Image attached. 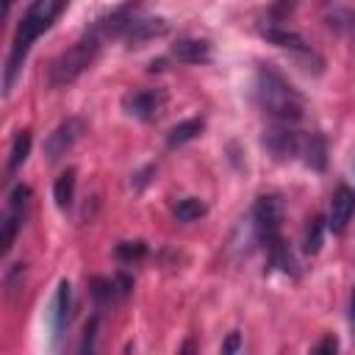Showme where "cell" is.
<instances>
[{
    "mask_svg": "<svg viewBox=\"0 0 355 355\" xmlns=\"http://www.w3.org/2000/svg\"><path fill=\"white\" fill-rule=\"evenodd\" d=\"M252 97L258 103V108L272 119V122H283V125H294L302 119L305 114V97L300 94V89H294L288 83V78L272 67V64H261L255 69V80H252Z\"/></svg>",
    "mask_w": 355,
    "mask_h": 355,
    "instance_id": "cell-1",
    "label": "cell"
},
{
    "mask_svg": "<svg viewBox=\"0 0 355 355\" xmlns=\"http://www.w3.org/2000/svg\"><path fill=\"white\" fill-rule=\"evenodd\" d=\"M69 0H31L28 11L22 14L19 25H17V33L11 39V50H8V61H6V80H3V89L6 94L11 92L22 64H25V55L31 50V44L58 19V14L67 8Z\"/></svg>",
    "mask_w": 355,
    "mask_h": 355,
    "instance_id": "cell-2",
    "label": "cell"
},
{
    "mask_svg": "<svg viewBox=\"0 0 355 355\" xmlns=\"http://www.w3.org/2000/svg\"><path fill=\"white\" fill-rule=\"evenodd\" d=\"M280 225H283V202L277 194H263L255 200L252 214H250V230L252 239L266 250L269 261L275 266H280L283 272H294V258L280 236Z\"/></svg>",
    "mask_w": 355,
    "mask_h": 355,
    "instance_id": "cell-3",
    "label": "cell"
},
{
    "mask_svg": "<svg viewBox=\"0 0 355 355\" xmlns=\"http://www.w3.org/2000/svg\"><path fill=\"white\" fill-rule=\"evenodd\" d=\"M103 44H105V42L89 28L72 47H67L64 53H58V55L50 61V67H47V83H50L53 89H64V86L75 83V80L94 64V58H97V53H100Z\"/></svg>",
    "mask_w": 355,
    "mask_h": 355,
    "instance_id": "cell-4",
    "label": "cell"
},
{
    "mask_svg": "<svg viewBox=\"0 0 355 355\" xmlns=\"http://www.w3.org/2000/svg\"><path fill=\"white\" fill-rule=\"evenodd\" d=\"M305 141H308V133H300L294 125H283V122H272V128L263 133V147L275 161L302 158Z\"/></svg>",
    "mask_w": 355,
    "mask_h": 355,
    "instance_id": "cell-5",
    "label": "cell"
},
{
    "mask_svg": "<svg viewBox=\"0 0 355 355\" xmlns=\"http://www.w3.org/2000/svg\"><path fill=\"white\" fill-rule=\"evenodd\" d=\"M83 130H86V122L78 119V116H67L64 122H58L53 128V133L44 139V158H47V164H58L80 141Z\"/></svg>",
    "mask_w": 355,
    "mask_h": 355,
    "instance_id": "cell-6",
    "label": "cell"
},
{
    "mask_svg": "<svg viewBox=\"0 0 355 355\" xmlns=\"http://www.w3.org/2000/svg\"><path fill=\"white\" fill-rule=\"evenodd\" d=\"M28 202H31V189L25 183L14 186L11 197H8V211L3 216V233H0V252L6 255L17 239V230L22 227L25 222V214H28Z\"/></svg>",
    "mask_w": 355,
    "mask_h": 355,
    "instance_id": "cell-7",
    "label": "cell"
},
{
    "mask_svg": "<svg viewBox=\"0 0 355 355\" xmlns=\"http://www.w3.org/2000/svg\"><path fill=\"white\" fill-rule=\"evenodd\" d=\"M166 103V94L161 89H133L122 97V108L128 116H136L141 122H153Z\"/></svg>",
    "mask_w": 355,
    "mask_h": 355,
    "instance_id": "cell-8",
    "label": "cell"
},
{
    "mask_svg": "<svg viewBox=\"0 0 355 355\" xmlns=\"http://www.w3.org/2000/svg\"><path fill=\"white\" fill-rule=\"evenodd\" d=\"M355 216V189L341 183L333 197H330V211H327V230L333 233H344L349 219Z\"/></svg>",
    "mask_w": 355,
    "mask_h": 355,
    "instance_id": "cell-9",
    "label": "cell"
},
{
    "mask_svg": "<svg viewBox=\"0 0 355 355\" xmlns=\"http://www.w3.org/2000/svg\"><path fill=\"white\" fill-rule=\"evenodd\" d=\"M69 311H72V286L69 280H61L55 294H53V302H50V313H47V322H50V336L53 341H58L69 324Z\"/></svg>",
    "mask_w": 355,
    "mask_h": 355,
    "instance_id": "cell-10",
    "label": "cell"
},
{
    "mask_svg": "<svg viewBox=\"0 0 355 355\" xmlns=\"http://www.w3.org/2000/svg\"><path fill=\"white\" fill-rule=\"evenodd\" d=\"M130 286H133V280H130L128 275L94 277V280L89 283V291H92V297H94L97 305H108V302H116V300L128 297V294H130Z\"/></svg>",
    "mask_w": 355,
    "mask_h": 355,
    "instance_id": "cell-11",
    "label": "cell"
},
{
    "mask_svg": "<svg viewBox=\"0 0 355 355\" xmlns=\"http://www.w3.org/2000/svg\"><path fill=\"white\" fill-rule=\"evenodd\" d=\"M166 31H169V25H166V19H161V17H136L133 25L128 28V33H125L122 39L128 42V47H141L144 42L158 39V36H164Z\"/></svg>",
    "mask_w": 355,
    "mask_h": 355,
    "instance_id": "cell-12",
    "label": "cell"
},
{
    "mask_svg": "<svg viewBox=\"0 0 355 355\" xmlns=\"http://www.w3.org/2000/svg\"><path fill=\"white\" fill-rule=\"evenodd\" d=\"M169 55L180 64H208L211 61V44L205 39H178L172 44Z\"/></svg>",
    "mask_w": 355,
    "mask_h": 355,
    "instance_id": "cell-13",
    "label": "cell"
},
{
    "mask_svg": "<svg viewBox=\"0 0 355 355\" xmlns=\"http://www.w3.org/2000/svg\"><path fill=\"white\" fill-rule=\"evenodd\" d=\"M302 164H308L311 169H324L327 164V141L322 133H308V141H305V150H302Z\"/></svg>",
    "mask_w": 355,
    "mask_h": 355,
    "instance_id": "cell-14",
    "label": "cell"
},
{
    "mask_svg": "<svg viewBox=\"0 0 355 355\" xmlns=\"http://www.w3.org/2000/svg\"><path fill=\"white\" fill-rule=\"evenodd\" d=\"M75 169L69 166V169H64L58 178H55V186H53V200H55V205L64 211V208H69L72 205V197H75Z\"/></svg>",
    "mask_w": 355,
    "mask_h": 355,
    "instance_id": "cell-15",
    "label": "cell"
},
{
    "mask_svg": "<svg viewBox=\"0 0 355 355\" xmlns=\"http://www.w3.org/2000/svg\"><path fill=\"white\" fill-rule=\"evenodd\" d=\"M202 128H205L202 119H183V122H178V125L166 133V144H169V147H180V144L197 139V136L202 133Z\"/></svg>",
    "mask_w": 355,
    "mask_h": 355,
    "instance_id": "cell-16",
    "label": "cell"
},
{
    "mask_svg": "<svg viewBox=\"0 0 355 355\" xmlns=\"http://www.w3.org/2000/svg\"><path fill=\"white\" fill-rule=\"evenodd\" d=\"M205 202L200 200V197H183V200H178V205L172 208V216H175V222H180V225H189V222H197L200 216H205Z\"/></svg>",
    "mask_w": 355,
    "mask_h": 355,
    "instance_id": "cell-17",
    "label": "cell"
},
{
    "mask_svg": "<svg viewBox=\"0 0 355 355\" xmlns=\"http://www.w3.org/2000/svg\"><path fill=\"white\" fill-rule=\"evenodd\" d=\"M28 153H31V133L28 130H19L14 136V141H11V150H8V175H14L25 164Z\"/></svg>",
    "mask_w": 355,
    "mask_h": 355,
    "instance_id": "cell-18",
    "label": "cell"
},
{
    "mask_svg": "<svg viewBox=\"0 0 355 355\" xmlns=\"http://www.w3.org/2000/svg\"><path fill=\"white\" fill-rule=\"evenodd\" d=\"M324 227H327V222H324L322 216H316V219L308 225V230H305V241H302V250H305L308 255H316V252H319V247H322V236H324Z\"/></svg>",
    "mask_w": 355,
    "mask_h": 355,
    "instance_id": "cell-19",
    "label": "cell"
},
{
    "mask_svg": "<svg viewBox=\"0 0 355 355\" xmlns=\"http://www.w3.org/2000/svg\"><path fill=\"white\" fill-rule=\"evenodd\" d=\"M144 255H147V244L139 241V239H136V241H119V244L114 247V258H116V261H125V263H128V261H141Z\"/></svg>",
    "mask_w": 355,
    "mask_h": 355,
    "instance_id": "cell-20",
    "label": "cell"
},
{
    "mask_svg": "<svg viewBox=\"0 0 355 355\" xmlns=\"http://www.w3.org/2000/svg\"><path fill=\"white\" fill-rule=\"evenodd\" d=\"M330 25L338 28V31H352V33H355V8L336 11V14L330 17Z\"/></svg>",
    "mask_w": 355,
    "mask_h": 355,
    "instance_id": "cell-21",
    "label": "cell"
},
{
    "mask_svg": "<svg viewBox=\"0 0 355 355\" xmlns=\"http://www.w3.org/2000/svg\"><path fill=\"white\" fill-rule=\"evenodd\" d=\"M94 333H97V316L86 324V330H83V344H80V349L86 352V349H94Z\"/></svg>",
    "mask_w": 355,
    "mask_h": 355,
    "instance_id": "cell-22",
    "label": "cell"
},
{
    "mask_svg": "<svg viewBox=\"0 0 355 355\" xmlns=\"http://www.w3.org/2000/svg\"><path fill=\"white\" fill-rule=\"evenodd\" d=\"M241 347V338H239V333H230V338L222 344V352H236Z\"/></svg>",
    "mask_w": 355,
    "mask_h": 355,
    "instance_id": "cell-23",
    "label": "cell"
},
{
    "mask_svg": "<svg viewBox=\"0 0 355 355\" xmlns=\"http://www.w3.org/2000/svg\"><path fill=\"white\" fill-rule=\"evenodd\" d=\"M338 349V341L336 338H324L319 347H316V352H336Z\"/></svg>",
    "mask_w": 355,
    "mask_h": 355,
    "instance_id": "cell-24",
    "label": "cell"
},
{
    "mask_svg": "<svg viewBox=\"0 0 355 355\" xmlns=\"http://www.w3.org/2000/svg\"><path fill=\"white\" fill-rule=\"evenodd\" d=\"M349 322L355 327V288H352V297H349Z\"/></svg>",
    "mask_w": 355,
    "mask_h": 355,
    "instance_id": "cell-25",
    "label": "cell"
},
{
    "mask_svg": "<svg viewBox=\"0 0 355 355\" xmlns=\"http://www.w3.org/2000/svg\"><path fill=\"white\" fill-rule=\"evenodd\" d=\"M11 11V0H3V14H8Z\"/></svg>",
    "mask_w": 355,
    "mask_h": 355,
    "instance_id": "cell-26",
    "label": "cell"
}]
</instances>
